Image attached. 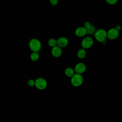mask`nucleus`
<instances>
[{
	"label": "nucleus",
	"mask_w": 122,
	"mask_h": 122,
	"mask_svg": "<svg viewBox=\"0 0 122 122\" xmlns=\"http://www.w3.org/2000/svg\"><path fill=\"white\" fill-rule=\"evenodd\" d=\"M29 46L33 52H38L41 48V44L39 40L33 38L29 41Z\"/></svg>",
	"instance_id": "f257e3e1"
},
{
	"label": "nucleus",
	"mask_w": 122,
	"mask_h": 122,
	"mask_svg": "<svg viewBox=\"0 0 122 122\" xmlns=\"http://www.w3.org/2000/svg\"><path fill=\"white\" fill-rule=\"evenodd\" d=\"M94 37L96 40L101 42L105 41L107 39V31L104 29H99L95 31L94 34Z\"/></svg>",
	"instance_id": "f03ea898"
},
{
	"label": "nucleus",
	"mask_w": 122,
	"mask_h": 122,
	"mask_svg": "<svg viewBox=\"0 0 122 122\" xmlns=\"http://www.w3.org/2000/svg\"><path fill=\"white\" fill-rule=\"evenodd\" d=\"M83 81V78L81 74L78 73H74L71 77V84L74 87H79L81 86Z\"/></svg>",
	"instance_id": "7ed1b4c3"
},
{
	"label": "nucleus",
	"mask_w": 122,
	"mask_h": 122,
	"mask_svg": "<svg viewBox=\"0 0 122 122\" xmlns=\"http://www.w3.org/2000/svg\"><path fill=\"white\" fill-rule=\"evenodd\" d=\"M36 88L40 90H42L47 86V82L45 79L43 78H38L35 81V85Z\"/></svg>",
	"instance_id": "20e7f679"
},
{
	"label": "nucleus",
	"mask_w": 122,
	"mask_h": 122,
	"mask_svg": "<svg viewBox=\"0 0 122 122\" xmlns=\"http://www.w3.org/2000/svg\"><path fill=\"white\" fill-rule=\"evenodd\" d=\"M93 40L91 37H86L82 39L81 45L83 49H88L92 47L93 44Z\"/></svg>",
	"instance_id": "39448f33"
},
{
	"label": "nucleus",
	"mask_w": 122,
	"mask_h": 122,
	"mask_svg": "<svg viewBox=\"0 0 122 122\" xmlns=\"http://www.w3.org/2000/svg\"><path fill=\"white\" fill-rule=\"evenodd\" d=\"M119 35V31L115 29V28L110 29L107 32V37L110 40H113L118 38Z\"/></svg>",
	"instance_id": "423d86ee"
},
{
	"label": "nucleus",
	"mask_w": 122,
	"mask_h": 122,
	"mask_svg": "<svg viewBox=\"0 0 122 122\" xmlns=\"http://www.w3.org/2000/svg\"><path fill=\"white\" fill-rule=\"evenodd\" d=\"M86 70V65L82 62H79L76 64L74 67V71L78 74H81L84 73Z\"/></svg>",
	"instance_id": "0eeeda50"
},
{
	"label": "nucleus",
	"mask_w": 122,
	"mask_h": 122,
	"mask_svg": "<svg viewBox=\"0 0 122 122\" xmlns=\"http://www.w3.org/2000/svg\"><path fill=\"white\" fill-rule=\"evenodd\" d=\"M68 40L64 37H60L57 40V45L61 48L66 47L68 45Z\"/></svg>",
	"instance_id": "6e6552de"
},
{
	"label": "nucleus",
	"mask_w": 122,
	"mask_h": 122,
	"mask_svg": "<svg viewBox=\"0 0 122 122\" xmlns=\"http://www.w3.org/2000/svg\"><path fill=\"white\" fill-rule=\"evenodd\" d=\"M62 49L57 45L52 48L51 53L52 56L56 58L60 57L62 54Z\"/></svg>",
	"instance_id": "1a4fd4ad"
},
{
	"label": "nucleus",
	"mask_w": 122,
	"mask_h": 122,
	"mask_svg": "<svg viewBox=\"0 0 122 122\" xmlns=\"http://www.w3.org/2000/svg\"><path fill=\"white\" fill-rule=\"evenodd\" d=\"M75 34L78 37H82L87 34L86 30L83 27H79L75 30Z\"/></svg>",
	"instance_id": "9d476101"
},
{
	"label": "nucleus",
	"mask_w": 122,
	"mask_h": 122,
	"mask_svg": "<svg viewBox=\"0 0 122 122\" xmlns=\"http://www.w3.org/2000/svg\"><path fill=\"white\" fill-rule=\"evenodd\" d=\"M77 56L79 59H84L86 56V51L85 49L81 48L78 50L77 51Z\"/></svg>",
	"instance_id": "9b49d317"
},
{
	"label": "nucleus",
	"mask_w": 122,
	"mask_h": 122,
	"mask_svg": "<svg viewBox=\"0 0 122 122\" xmlns=\"http://www.w3.org/2000/svg\"><path fill=\"white\" fill-rule=\"evenodd\" d=\"M74 71L73 69H72L70 67H68L65 70V75L68 77H71L73 74L75 73H74Z\"/></svg>",
	"instance_id": "f8f14e48"
},
{
	"label": "nucleus",
	"mask_w": 122,
	"mask_h": 122,
	"mask_svg": "<svg viewBox=\"0 0 122 122\" xmlns=\"http://www.w3.org/2000/svg\"><path fill=\"white\" fill-rule=\"evenodd\" d=\"M86 30L87 34H88L89 35H92L93 34H94L95 30H96L95 27L92 25H91V26L89 28H88Z\"/></svg>",
	"instance_id": "ddd939ff"
},
{
	"label": "nucleus",
	"mask_w": 122,
	"mask_h": 122,
	"mask_svg": "<svg viewBox=\"0 0 122 122\" xmlns=\"http://www.w3.org/2000/svg\"><path fill=\"white\" fill-rule=\"evenodd\" d=\"M39 57H40V56L39 53L36 52H32L30 55V59L34 61H38L39 59Z\"/></svg>",
	"instance_id": "4468645a"
},
{
	"label": "nucleus",
	"mask_w": 122,
	"mask_h": 122,
	"mask_svg": "<svg viewBox=\"0 0 122 122\" xmlns=\"http://www.w3.org/2000/svg\"><path fill=\"white\" fill-rule=\"evenodd\" d=\"M48 44L49 46L53 48L57 46V40L54 38H51L48 41Z\"/></svg>",
	"instance_id": "2eb2a0df"
},
{
	"label": "nucleus",
	"mask_w": 122,
	"mask_h": 122,
	"mask_svg": "<svg viewBox=\"0 0 122 122\" xmlns=\"http://www.w3.org/2000/svg\"><path fill=\"white\" fill-rule=\"evenodd\" d=\"M27 84L30 87H33L35 85V81L32 79H30L28 81Z\"/></svg>",
	"instance_id": "dca6fc26"
},
{
	"label": "nucleus",
	"mask_w": 122,
	"mask_h": 122,
	"mask_svg": "<svg viewBox=\"0 0 122 122\" xmlns=\"http://www.w3.org/2000/svg\"><path fill=\"white\" fill-rule=\"evenodd\" d=\"M117 1H118L117 0H106V2L108 4L112 5L115 4L117 2Z\"/></svg>",
	"instance_id": "f3484780"
},
{
	"label": "nucleus",
	"mask_w": 122,
	"mask_h": 122,
	"mask_svg": "<svg viewBox=\"0 0 122 122\" xmlns=\"http://www.w3.org/2000/svg\"><path fill=\"white\" fill-rule=\"evenodd\" d=\"M91 24L90 23V22L86 21V22H85L84 23V26H83V27L84 28H85L86 29H87L89 28L91 26Z\"/></svg>",
	"instance_id": "a211bd4d"
},
{
	"label": "nucleus",
	"mask_w": 122,
	"mask_h": 122,
	"mask_svg": "<svg viewBox=\"0 0 122 122\" xmlns=\"http://www.w3.org/2000/svg\"><path fill=\"white\" fill-rule=\"evenodd\" d=\"M50 2L51 5H52L53 6H55L58 4V0H51L50 1Z\"/></svg>",
	"instance_id": "6ab92c4d"
},
{
	"label": "nucleus",
	"mask_w": 122,
	"mask_h": 122,
	"mask_svg": "<svg viewBox=\"0 0 122 122\" xmlns=\"http://www.w3.org/2000/svg\"><path fill=\"white\" fill-rule=\"evenodd\" d=\"M115 28L116 30H117L118 31H119L121 30V26L120 25H117L116 26V27Z\"/></svg>",
	"instance_id": "aec40b11"
}]
</instances>
